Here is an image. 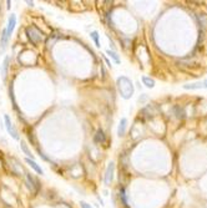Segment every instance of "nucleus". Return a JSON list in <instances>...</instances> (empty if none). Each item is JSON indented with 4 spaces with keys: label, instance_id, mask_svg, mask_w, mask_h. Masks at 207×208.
Masks as SVG:
<instances>
[{
    "label": "nucleus",
    "instance_id": "obj_1",
    "mask_svg": "<svg viewBox=\"0 0 207 208\" xmlns=\"http://www.w3.org/2000/svg\"><path fill=\"white\" fill-rule=\"evenodd\" d=\"M116 84H117V90H119L121 97L125 99V100L131 99V96L134 95V90H135L134 85H132V81L126 76H121V77L117 79Z\"/></svg>",
    "mask_w": 207,
    "mask_h": 208
},
{
    "label": "nucleus",
    "instance_id": "obj_2",
    "mask_svg": "<svg viewBox=\"0 0 207 208\" xmlns=\"http://www.w3.org/2000/svg\"><path fill=\"white\" fill-rule=\"evenodd\" d=\"M4 127L6 130V132L15 140V141H20V136H19V132L16 131L15 126L11 123V120L9 117V115H4Z\"/></svg>",
    "mask_w": 207,
    "mask_h": 208
},
{
    "label": "nucleus",
    "instance_id": "obj_3",
    "mask_svg": "<svg viewBox=\"0 0 207 208\" xmlns=\"http://www.w3.org/2000/svg\"><path fill=\"white\" fill-rule=\"evenodd\" d=\"M26 34H28V36H29V40H30L34 45H36V44H39V42L41 41V34H40V31H39L36 27L29 26V27L26 29Z\"/></svg>",
    "mask_w": 207,
    "mask_h": 208
},
{
    "label": "nucleus",
    "instance_id": "obj_4",
    "mask_svg": "<svg viewBox=\"0 0 207 208\" xmlns=\"http://www.w3.org/2000/svg\"><path fill=\"white\" fill-rule=\"evenodd\" d=\"M114 173H115V163L114 162H110L106 167V171H105V177H104V182L106 186H110L111 182L114 181Z\"/></svg>",
    "mask_w": 207,
    "mask_h": 208
},
{
    "label": "nucleus",
    "instance_id": "obj_5",
    "mask_svg": "<svg viewBox=\"0 0 207 208\" xmlns=\"http://www.w3.org/2000/svg\"><path fill=\"white\" fill-rule=\"evenodd\" d=\"M26 183H28V187L34 192V193H38L39 188H40V185H39V181L31 175V173H26Z\"/></svg>",
    "mask_w": 207,
    "mask_h": 208
},
{
    "label": "nucleus",
    "instance_id": "obj_6",
    "mask_svg": "<svg viewBox=\"0 0 207 208\" xmlns=\"http://www.w3.org/2000/svg\"><path fill=\"white\" fill-rule=\"evenodd\" d=\"M15 25H16V15L15 14H11L9 15V19H8V25H6V35H8V39L11 37L13 32H14V29H15Z\"/></svg>",
    "mask_w": 207,
    "mask_h": 208
},
{
    "label": "nucleus",
    "instance_id": "obj_7",
    "mask_svg": "<svg viewBox=\"0 0 207 208\" xmlns=\"http://www.w3.org/2000/svg\"><path fill=\"white\" fill-rule=\"evenodd\" d=\"M25 162H26V163H28V165H29V166H30V167H31L38 175H41V176L44 175V170L41 168V166H40L38 162H35V160H30V158L26 157V158H25Z\"/></svg>",
    "mask_w": 207,
    "mask_h": 208
},
{
    "label": "nucleus",
    "instance_id": "obj_8",
    "mask_svg": "<svg viewBox=\"0 0 207 208\" xmlns=\"http://www.w3.org/2000/svg\"><path fill=\"white\" fill-rule=\"evenodd\" d=\"M126 130H127V118H126V117H122V118L120 120L119 127H117V135H119V137L125 136Z\"/></svg>",
    "mask_w": 207,
    "mask_h": 208
},
{
    "label": "nucleus",
    "instance_id": "obj_9",
    "mask_svg": "<svg viewBox=\"0 0 207 208\" xmlns=\"http://www.w3.org/2000/svg\"><path fill=\"white\" fill-rule=\"evenodd\" d=\"M9 64H10V56H9V55H6V56L4 57V61H3V65H1V76H3V81H5V80H6Z\"/></svg>",
    "mask_w": 207,
    "mask_h": 208
},
{
    "label": "nucleus",
    "instance_id": "obj_10",
    "mask_svg": "<svg viewBox=\"0 0 207 208\" xmlns=\"http://www.w3.org/2000/svg\"><path fill=\"white\" fill-rule=\"evenodd\" d=\"M8 41H9V39H8V35H6V29L4 27L3 31H1V36H0V54L5 51V49L8 46Z\"/></svg>",
    "mask_w": 207,
    "mask_h": 208
},
{
    "label": "nucleus",
    "instance_id": "obj_11",
    "mask_svg": "<svg viewBox=\"0 0 207 208\" xmlns=\"http://www.w3.org/2000/svg\"><path fill=\"white\" fill-rule=\"evenodd\" d=\"M105 141H106V135L104 133V131L101 128H99L96 131L95 137H94V142L95 143H105Z\"/></svg>",
    "mask_w": 207,
    "mask_h": 208
},
{
    "label": "nucleus",
    "instance_id": "obj_12",
    "mask_svg": "<svg viewBox=\"0 0 207 208\" xmlns=\"http://www.w3.org/2000/svg\"><path fill=\"white\" fill-rule=\"evenodd\" d=\"M20 148H21V151L24 152V155H26V156H28V158L34 160V156H33L31 151L29 150V147H28V145H26V142H25L24 140H20Z\"/></svg>",
    "mask_w": 207,
    "mask_h": 208
},
{
    "label": "nucleus",
    "instance_id": "obj_13",
    "mask_svg": "<svg viewBox=\"0 0 207 208\" xmlns=\"http://www.w3.org/2000/svg\"><path fill=\"white\" fill-rule=\"evenodd\" d=\"M141 81H142V84L147 87V89H154L155 87V80L154 79H151L150 76H142L141 77Z\"/></svg>",
    "mask_w": 207,
    "mask_h": 208
},
{
    "label": "nucleus",
    "instance_id": "obj_14",
    "mask_svg": "<svg viewBox=\"0 0 207 208\" xmlns=\"http://www.w3.org/2000/svg\"><path fill=\"white\" fill-rule=\"evenodd\" d=\"M90 37L93 39V41H94V44H95L96 47H100V46H101V45H100V35H99V32H98L96 30H94V31L90 32Z\"/></svg>",
    "mask_w": 207,
    "mask_h": 208
},
{
    "label": "nucleus",
    "instance_id": "obj_15",
    "mask_svg": "<svg viewBox=\"0 0 207 208\" xmlns=\"http://www.w3.org/2000/svg\"><path fill=\"white\" fill-rule=\"evenodd\" d=\"M106 54L115 61V64H120L121 62V59H120V56L117 55V52L115 50H106Z\"/></svg>",
    "mask_w": 207,
    "mask_h": 208
},
{
    "label": "nucleus",
    "instance_id": "obj_16",
    "mask_svg": "<svg viewBox=\"0 0 207 208\" xmlns=\"http://www.w3.org/2000/svg\"><path fill=\"white\" fill-rule=\"evenodd\" d=\"M120 200L122 201V205L125 208H129V205H127V200H126V193H125V190L121 188L120 190Z\"/></svg>",
    "mask_w": 207,
    "mask_h": 208
},
{
    "label": "nucleus",
    "instance_id": "obj_17",
    "mask_svg": "<svg viewBox=\"0 0 207 208\" xmlns=\"http://www.w3.org/2000/svg\"><path fill=\"white\" fill-rule=\"evenodd\" d=\"M80 206H81V208H94L91 205H89V203L85 202V201H80Z\"/></svg>",
    "mask_w": 207,
    "mask_h": 208
},
{
    "label": "nucleus",
    "instance_id": "obj_18",
    "mask_svg": "<svg viewBox=\"0 0 207 208\" xmlns=\"http://www.w3.org/2000/svg\"><path fill=\"white\" fill-rule=\"evenodd\" d=\"M38 152L40 153V157H41L43 160H45V161H50V160H49V158H48V157H46V156H45V155H44V153H43V152L40 151V150H38Z\"/></svg>",
    "mask_w": 207,
    "mask_h": 208
},
{
    "label": "nucleus",
    "instance_id": "obj_19",
    "mask_svg": "<svg viewBox=\"0 0 207 208\" xmlns=\"http://www.w3.org/2000/svg\"><path fill=\"white\" fill-rule=\"evenodd\" d=\"M104 59H105V61H106V64H107V66H109V67H111V62H110V60H109V59H107V57H106V56H105V55H104Z\"/></svg>",
    "mask_w": 207,
    "mask_h": 208
},
{
    "label": "nucleus",
    "instance_id": "obj_20",
    "mask_svg": "<svg viewBox=\"0 0 207 208\" xmlns=\"http://www.w3.org/2000/svg\"><path fill=\"white\" fill-rule=\"evenodd\" d=\"M202 87H204V89H207V79L205 81H202Z\"/></svg>",
    "mask_w": 207,
    "mask_h": 208
},
{
    "label": "nucleus",
    "instance_id": "obj_21",
    "mask_svg": "<svg viewBox=\"0 0 207 208\" xmlns=\"http://www.w3.org/2000/svg\"><path fill=\"white\" fill-rule=\"evenodd\" d=\"M26 4H29V5H30V6H33V5H34V2H33V1H29V0H28V1H26Z\"/></svg>",
    "mask_w": 207,
    "mask_h": 208
}]
</instances>
